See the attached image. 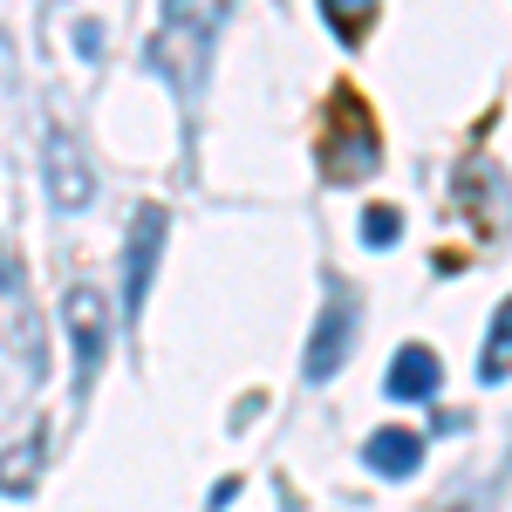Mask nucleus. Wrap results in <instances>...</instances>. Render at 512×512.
<instances>
[{"instance_id": "obj_1", "label": "nucleus", "mask_w": 512, "mask_h": 512, "mask_svg": "<svg viewBox=\"0 0 512 512\" xmlns=\"http://www.w3.org/2000/svg\"><path fill=\"white\" fill-rule=\"evenodd\" d=\"M62 328H69V355H76V396H89L103 355H110V308H103V294L89 280H76L62 294Z\"/></svg>"}, {"instance_id": "obj_2", "label": "nucleus", "mask_w": 512, "mask_h": 512, "mask_svg": "<svg viewBox=\"0 0 512 512\" xmlns=\"http://www.w3.org/2000/svg\"><path fill=\"white\" fill-rule=\"evenodd\" d=\"M164 205H144L137 226H130V246H123V308L130 321L144 315V294H151V274H158V253H164Z\"/></svg>"}, {"instance_id": "obj_3", "label": "nucleus", "mask_w": 512, "mask_h": 512, "mask_svg": "<svg viewBox=\"0 0 512 512\" xmlns=\"http://www.w3.org/2000/svg\"><path fill=\"white\" fill-rule=\"evenodd\" d=\"M349 342H355V301L349 294H328V308H321V321H315V342H308V383H328L335 369H342V355H349Z\"/></svg>"}, {"instance_id": "obj_4", "label": "nucleus", "mask_w": 512, "mask_h": 512, "mask_svg": "<svg viewBox=\"0 0 512 512\" xmlns=\"http://www.w3.org/2000/svg\"><path fill=\"white\" fill-rule=\"evenodd\" d=\"M48 198H55V212H82V205L96 198L89 158H82V151L69 144V137H62V130H48Z\"/></svg>"}, {"instance_id": "obj_5", "label": "nucleus", "mask_w": 512, "mask_h": 512, "mask_svg": "<svg viewBox=\"0 0 512 512\" xmlns=\"http://www.w3.org/2000/svg\"><path fill=\"white\" fill-rule=\"evenodd\" d=\"M362 458H369L376 478H410L417 465H424V437L403 431V424H390V431H376L369 444H362Z\"/></svg>"}, {"instance_id": "obj_6", "label": "nucleus", "mask_w": 512, "mask_h": 512, "mask_svg": "<svg viewBox=\"0 0 512 512\" xmlns=\"http://www.w3.org/2000/svg\"><path fill=\"white\" fill-rule=\"evenodd\" d=\"M437 383H444V369H437L431 349H403L390 362V396L396 403H424V396H437Z\"/></svg>"}, {"instance_id": "obj_7", "label": "nucleus", "mask_w": 512, "mask_h": 512, "mask_svg": "<svg viewBox=\"0 0 512 512\" xmlns=\"http://www.w3.org/2000/svg\"><path fill=\"white\" fill-rule=\"evenodd\" d=\"M478 376H485V383H506L512 376V301L492 315V335H485V355H478Z\"/></svg>"}, {"instance_id": "obj_8", "label": "nucleus", "mask_w": 512, "mask_h": 512, "mask_svg": "<svg viewBox=\"0 0 512 512\" xmlns=\"http://www.w3.org/2000/svg\"><path fill=\"white\" fill-rule=\"evenodd\" d=\"M321 7H328V21H335V35H362V28H369V21H376V0H321Z\"/></svg>"}, {"instance_id": "obj_9", "label": "nucleus", "mask_w": 512, "mask_h": 512, "mask_svg": "<svg viewBox=\"0 0 512 512\" xmlns=\"http://www.w3.org/2000/svg\"><path fill=\"white\" fill-rule=\"evenodd\" d=\"M396 233H403L396 205H369V212H362V239H369V246H396Z\"/></svg>"}]
</instances>
